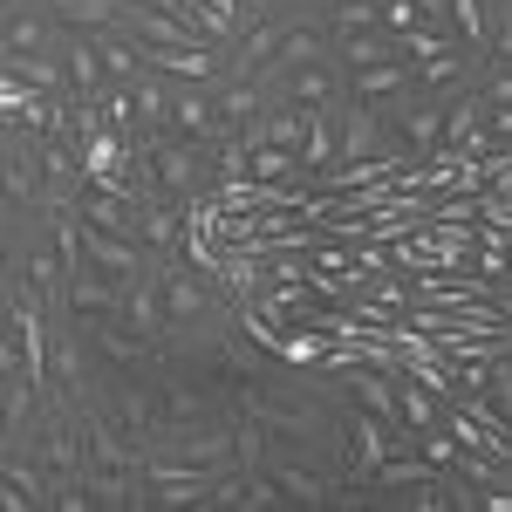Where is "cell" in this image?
Returning a JSON list of instances; mask_svg holds the SVG:
<instances>
[{
  "label": "cell",
  "mask_w": 512,
  "mask_h": 512,
  "mask_svg": "<svg viewBox=\"0 0 512 512\" xmlns=\"http://www.w3.org/2000/svg\"><path fill=\"white\" fill-rule=\"evenodd\" d=\"M144 192L151 198H171V205H185L192 212L198 198L219 192V164H212V144H192V137H171V130H158V137H144Z\"/></svg>",
  "instance_id": "cell-1"
},
{
  "label": "cell",
  "mask_w": 512,
  "mask_h": 512,
  "mask_svg": "<svg viewBox=\"0 0 512 512\" xmlns=\"http://www.w3.org/2000/svg\"><path fill=\"white\" fill-rule=\"evenodd\" d=\"M410 76H417V96H431V103H458L465 89H478V76H485V55L478 48H465V41H444L437 55H424V62H410Z\"/></svg>",
  "instance_id": "cell-2"
},
{
  "label": "cell",
  "mask_w": 512,
  "mask_h": 512,
  "mask_svg": "<svg viewBox=\"0 0 512 512\" xmlns=\"http://www.w3.org/2000/svg\"><path fill=\"white\" fill-rule=\"evenodd\" d=\"M383 123H390L396 137V158L403 164H424L444 144V103H431V96H396V103H383Z\"/></svg>",
  "instance_id": "cell-3"
},
{
  "label": "cell",
  "mask_w": 512,
  "mask_h": 512,
  "mask_svg": "<svg viewBox=\"0 0 512 512\" xmlns=\"http://www.w3.org/2000/svg\"><path fill=\"white\" fill-rule=\"evenodd\" d=\"M171 137H192V144H226L239 137L226 110H219V82H178L171 96Z\"/></svg>",
  "instance_id": "cell-4"
},
{
  "label": "cell",
  "mask_w": 512,
  "mask_h": 512,
  "mask_svg": "<svg viewBox=\"0 0 512 512\" xmlns=\"http://www.w3.org/2000/svg\"><path fill=\"white\" fill-rule=\"evenodd\" d=\"M69 321H123V287L96 267L69 274Z\"/></svg>",
  "instance_id": "cell-5"
},
{
  "label": "cell",
  "mask_w": 512,
  "mask_h": 512,
  "mask_svg": "<svg viewBox=\"0 0 512 512\" xmlns=\"http://www.w3.org/2000/svg\"><path fill=\"white\" fill-rule=\"evenodd\" d=\"M55 103L62 96H48V89H28V82L0 76V123H21V130H48V117H55Z\"/></svg>",
  "instance_id": "cell-6"
},
{
  "label": "cell",
  "mask_w": 512,
  "mask_h": 512,
  "mask_svg": "<svg viewBox=\"0 0 512 512\" xmlns=\"http://www.w3.org/2000/svg\"><path fill=\"white\" fill-rule=\"evenodd\" d=\"M417 76H410V62H376V69H349V96L355 103H396V96H410Z\"/></svg>",
  "instance_id": "cell-7"
},
{
  "label": "cell",
  "mask_w": 512,
  "mask_h": 512,
  "mask_svg": "<svg viewBox=\"0 0 512 512\" xmlns=\"http://www.w3.org/2000/svg\"><path fill=\"white\" fill-rule=\"evenodd\" d=\"M335 62L342 69H376V62H410L390 28H362V35H335Z\"/></svg>",
  "instance_id": "cell-8"
},
{
  "label": "cell",
  "mask_w": 512,
  "mask_h": 512,
  "mask_svg": "<svg viewBox=\"0 0 512 512\" xmlns=\"http://www.w3.org/2000/svg\"><path fill=\"white\" fill-rule=\"evenodd\" d=\"M0 76L28 82V89H48V96H76V82L62 69V55H7L0 48Z\"/></svg>",
  "instance_id": "cell-9"
},
{
  "label": "cell",
  "mask_w": 512,
  "mask_h": 512,
  "mask_svg": "<svg viewBox=\"0 0 512 512\" xmlns=\"http://www.w3.org/2000/svg\"><path fill=\"white\" fill-rule=\"evenodd\" d=\"M48 7H55L69 28H82V35H117L130 0H48Z\"/></svg>",
  "instance_id": "cell-10"
},
{
  "label": "cell",
  "mask_w": 512,
  "mask_h": 512,
  "mask_svg": "<svg viewBox=\"0 0 512 512\" xmlns=\"http://www.w3.org/2000/svg\"><path fill=\"white\" fill-rule=\"evenodd\" d=\"M130 96H137V117H144V130L158 137V130H171V96H178V82L158 76V69H144V76L130 82Z\"/></svg>",
  "instance_id": "cell-11"
},
{
  "label": "cell",
  "mask_w": 512,
  "mask_h": 512,
  "mask_svg": "<svg viewBox=\"0 0 512 512\" xmlns=\"http://www.w3.org/2000/svg\"><path fill=\"white\" fill-rule=\"evenodd\" d=\"M335 158H342V123H335V110H308V137H301V164H308V171H328Z\"/></svg>",
  "instance_id": "cell-12"
},
{
  "label": "cell",
  "mask_w": 512,
  "mask_h": 512,
  "mask_svg": "<svg viewBox=\"0 0 512 512\" xmlns=\"http://www.w3.org/2000/svg\"><path fill=\"white\" fill-rule=\"evenodd\" d=\"M410 451H417L431 472H458V451H465V444H458V431H451V424H431V431L410 437Z\"/></svg>",
  "instance_id": "cell-13"
},
{
  "label": "cell",
  "mask_w": 512,
  "mask_h": 512,
  "mask_svg": "<svg viewBox=\"0 0 512 512\" xmlns=\"http://www.w3.org/2000/svg\"><path fill=\"white\" fill-rule=\"evenodd\" d=\"M96 48H103V76L110 82H137L144 76V48L130 35H96Z\"/></svg>",
  "instance_id": "cell-14"
},
{
  "label": "cell",
  "mask_w": 512,
  "mask_h": 512,
  "mask_svg": "<svg viewBox=\"0 0 512 512\" xmlns=\"http://www.w3.org/2000/svg\"><path fill=\"white\" fill-rule=\"evenodd\" d=\"M376 21H383V28H390L396 41H403V35H417V28H431V21L417 14V0H376Z\"/></svg>",
  "instance_id": "cell-15"
},
{
  "label": "cell",
  "mask_w": 512,
  "mask_h": 512,
  "mask_svg": "<svg viewBox=\"0 0 512 512\" xmlns=\"http://www.w3.org/2000/svg\"><path fill=\"white\" fill-rule=\"evenodd\" d=\"M485 69H512V14H492V35H485Z\"/></svg>",
  "instance_id": "cell-16"
},
{
  "label": "cell",
  "mask_w": 512,
  "mask_h": 512,
  "mask_svg": "<svg viewBox=\"0 0 512 512\" xmlns=\"http://www.w3.org/2000/svg\"><path fill=\"white\" fill-rule=\"evenodd\" d=\"M478 89H485V103H492V110H512V69H485Z\"/></svg>",
  "instance_id": "cell-17"
},
{
  "label": "cell",
  "mask_w": 512,
  "mask_h": 512,
  "mask_svg": "<svg viewBox=\"0 0 512 512\" xmlns=\"http://www.w3.org/2000/svg\"><path fill=\"white\" fill-rule=\"evenodd\" d=\"M417 14L431 21L437 35H451V41H458V21H451V14H458V0H417Z\"/></svg>",
  "instance_id": "cell-18"
},
{
  "label": "cell",
  "mask_w": 512,
  "mask_h": 512,
  "mask_svg": "<svg viewBox=\"0 0 512 512\" xmlns=\"http://www.w3.org/2000/svg\"><path fill=\"white\" fill-rule=\"evenodd\" d=\"M280 21H321V0H274Z\"/></svg>",
  "instance_id": "cell-19"
},
{
  "label": "cell",
  "mask_w": 512,
  "mask_h": 512,
  "mask_svg": "<svg viewBox=\"0 0 512 512\" xmlns=\"http://www.w3.org/2000/svg\"><path fill=\"white\" fill-rule=\"evenodd\" d=\"M485 130H492V151H506V144H512V110H492Z\"/></svg>",
  "instance_id": "cell-20"
},
{
  "label": "cell",
  "mask_w": 512,
  "mask_h": 512,
  "mask_svg": "<svg viewBox=\"0 0 512 512\" xmlns=\"http://www.w3.org/2000/svg\"><path fill=\"white\" fill-rule=\"evenodd\" d=\"M328 7H335V0H321V21H328Z\"/></svg>",
  "instance_id": "cell-21"
}]
</instances>
